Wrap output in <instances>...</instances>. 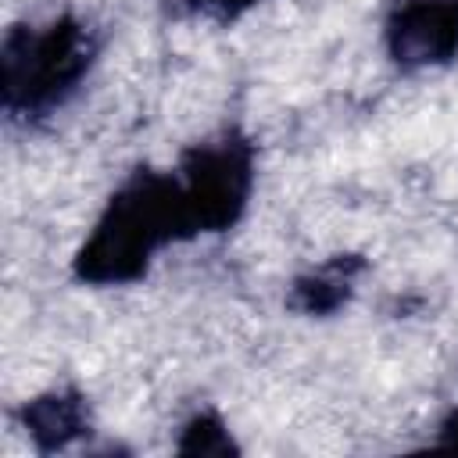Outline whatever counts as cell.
Here are the masks:
<instances>
[{
    "label": "cell",
    "instance_id": "obj_7",
    "mask_svg": "<svg viewBox=\"0 0 458 458\" xmlns=\"http://www.w3.org/2000/svg\"><path fill=\"white\" fill-rule=\"evenodd\" d=\"M175 451L179 454H240V444L233 440L225 419L211 408L190 415V422L179 429V440H175Z\"/></svg>",
    "mask_w": 458,
    "mask_h": 458
},
{
    "label": "cell",
    "instance_id": "obj_4",
    "mask_svg": "<svg viewBox=\"0 0 458 458\" xmlns=\"http://www.w3.org/2000/svg\"><path fill=\"white\" fill-rule=\"evenodd\" d=\"M383 47L404 75L451 64L458 57V0H394L383 18Z\"/></svg>",
    "mask_w": 458,
    "mask_h": 458
},
{
    "label": "cell",
    "instance_id": "obj_1",
    "mask_svg": "<svg viewBox=\"0 0 458 458\" xmlns=\"http://www.w3.org/2000/svg\"><path fill=\"white\" fill-rule=\"evenodd\" d=\"M197 240L182 182L165 168L129 172L104 200L97 222L72 258V276L86 286H132L147 279L154 258L172 247Z\"/></svg>",
    "mask_w": 458,
    "mask_h": 458
},
{
    "label": "cell",
    "instance_id": "obj_5",
    "mask_svg": "<svg viewBox=\"0 0 458 458\" xmlns=\"http://www.w3.org/2000/svg\"><path fill=\"white\" fill-rule=\"evenodd\" d=\"M14 419L39 454L68 451L75 440L89 437V429H93L89 397L79 386H50V390L36 394V397L21 401Z\"/></svg>",
    "mask_w": 458,
    "mask_h": 458
},
{
    "label": "cell",
    "instance_id": "obj_9",
    "mask_svg": "<svg viewBox=\"0 0 458 458\" xmlns=\"http://www.w3.org/2000/svg\"><path fill=\"white\" fill-rule=\"evenodd\" d=\"M437 444L440 447H451V451H458V408L440 422V433H437Z\"/></svg>",
    "mask_w": 458,
    "mask_h": 458
},
{
    "label": "cell",
    "instance_id": "obj_8",
    "mask_svg": "<svg viewBox=\"0 0 458 458\" xmlns=\"http://www.w3.org/2000/svg\"><path fill=\"white\" fill-rule=\"evenodd\" d=\"M179 4H182V11H190V14H200V18H211V21L229 25V21L243 18L247 11H254V7L265 4V0H179Z\"/></svg>",
    "mask_w": 458,
    "mask_h": 458
},
{
    "label": "cell",
    "instance_id": "obj_2",
    "mask_svg": "<svg viewBox=\"0 0 458 458\" xmlns=\"http://www.w3.org/2000/svg\"><path fill=\"white\" fill-rule=\"evenodd\" d=\"M100 54L93 25L72 11L43 25L18 21L0 39V107L11 122L57 114L89 79Z\"/></svg>",
    "mask_w": 458,
    "mask_h": 458
},
{
    "label": "cell",
    "instance_id": "obj_3",
    "mask_svg": "<svg viewBox=\"0 0 458 458\" xmlns=\"http://www.w3.org/2000/svg\"><path fill=\"white\" fill-rule=\"evenodd\" d=\"M175 175L197 236L229 233L250 204L258 182V150L240 129H222L179 154Z\"/></svg>",
    "mask_w": 458,
    "mask_h": 458
},
{
    "label": "cell",
    "instance_id": "obj_6",
    "mask_svg": "<svg viewBox=\"0 0 458 458\" xmlns=\"http://www.w3.org/2000/svg\"><path fill=\"white\" fill-rule=\"evenodd\" d=\"M365 268L369 261L361 254H333L290 283L286 308L304 318H329L354 301Z\"/></svg>",
    "mask_w": 458,
    "mask_h": 458
}]
</instances>
